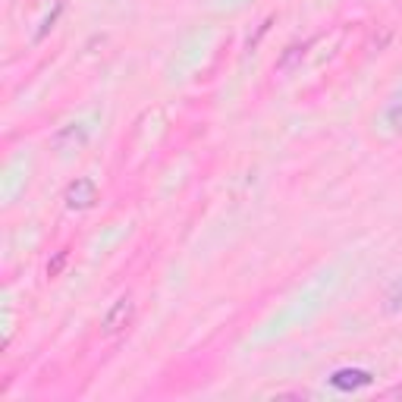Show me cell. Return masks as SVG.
Instances as JSON below:
<instances>
[{"mask_svg":"<svg viewBox=\"0 0 402 402\" xmlns=\"http://www.w3.org/2000/svg\"><path fill=\"white\" fill-rule=\"evenodd\" d=\"M132 318H136V302H132L129 296L116 298V302L104 311V318H101V333H104V336L123 333V330L132 324Z\"/></svg>","mask_w":402,"mask_h":402,"instance_id":"1","label":"cell"},{"mask_svg":"<svg viewBox=\"0 0 402 402\" xmlns=\"http://www.w3.org/2000/svg\"><path fill=\"white\" fill-rule=\"evenodd\" d=\"M63 201H66L69 211H89L98 204V186H94V179H76V183H69L66 195H63Z\"/></svg>","mask_w":402,"mask_h":402,"instance_id":"2","label":"cell"},{"mask_svg":"<svg viewBox=\"0 0 402 402\" xmlns=\"http://www.w3.org/2000/svg\"><path fill=\"white\" fill-rule=\"evenodd\" d=\"M51 145L57 148V151H82V148L89 145V126H82V123L63 126L60 132H54Z\"/></svg>","mask_w":402,"mask_h":402,"instance_id":"3","label":"cell"},{"mask_svg":"<svg viewBox=\"0 0 402 402\" xmlns=\"http://www.w3.org/2000/svg\"><path fill=\"white\" fill-rule=\"evenodd\" d=\"M330 383H333L336 390H356V387H368V383H371V374L368 371H336L330 377Z\"/></svg>","mask_w":402,"mask_h":402,"instance_id":"4","label":"cell"},{"mask_svg":"<svg viewBox=\"0 0 402 402\" xmlns=\"http://www.w3.org/2000/svg\"><path fill=\"white\" fill-rule=\"evenodd\" d=\"M383 126L390 132H402V91L393 94L390 104L383 107Z\"/></svg>","mask_w":402,"mask_h":402,"instance_id":"5","label":"cell"},{"mask_svg":"<svg viewBox=\"0 0 402 402\" xmlns=\"http://www.w3.org/2000/svg\"><path fill=\"white\" fill-rule=\"evenodd\" d=\"M305 51H308V44H289V47H286V54H283V57L277 60V69H280V73H286V69H293L296 63L305 57Z\"/></svg>","mask_w":402,"mask_h":402,"instance_id":"6","label":"cell"},{"mask_svg":"<svg viewBox=\"0 0 402 402\" xmlns=\"http://www.w3.org/2000/svg\"><path fill=\"white\" fill-rule=\"evenodd\" d=\"M383 308H387L390 314H399V311H402V277L390 286V293H387V305H383Z\"/></svg>","mask_w":402,"mask_h":402,"instance_id":"7","label":"cell"},{"mask_svg":"<svg viewBox=\"0 0 402 402\" xmlns=\"http://www.w3.org/2000/svg\"><path fill=\"white\" fill-rule=\"evenodd\" d=\"M66 261H69V248H60V251H57V258H54V261L47 264V277H60V271L66 267Z\"/></svg>","mask_w":402,"mask_h":402,"instance_id":"8","label":"cell"},{"mask_svg":"<svg viewBox=\"0 0 402 402\" xmlns=\"http://www.w3.org/2000/svg\"><path fill=\"white\" fill-rule=\"evenodd\" d=\"M60 10H63V4H57V10H54L51 16H47V19H44V26H41V31H38V38H35V41H41V38L47 35V31H51L54 29V22H57V16H60Z\"/></svg>","mask_w":402,"mask_h":402,"instance_id":"9","label":"cell"}]
</instances>
